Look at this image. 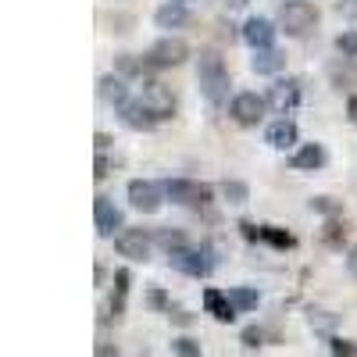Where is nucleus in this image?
I'll return each mask as SVG.
<instances>
[{
  "mask_svg": "<svg viewBox=\"0 0 357 357\" xmlns=\"http://www.w3.org/2000/svg\"><path fill=\"white\" fill-rule=\"evenodd\" d=\"M197 79H200L204 97L211 104H222L229 97V68H225V61L215 50H204L197 57Z\"/></svg>",
  "mask_w": 357,
  "mask_h": 357,
  "instance_id": "1",
  "label": "nucleus"
},
{
  "mask_svg": "<svg viewBox=\"0 0 357 357\" xmlns=\"http://www.w3.org/2000/svg\"><path fill=\"white\" fill-rule=\"evenodd\" d=\"M279 25L286 36H304L318 25V8L307 4V0H286L279 8Z\"/></svg>",
  "mask_w": 357,
  "mask_h": 357,
  "instance_id": "2",
  "label": "nucleus"
},
{
  "mask_svg": "<svg viewBox=\"0 0 357 357\" xmlns=\"http://www.w3.org/2000/svg\"><path fill=\"white\" fill-rule=\"evenodd\" d=\"M168 261H172L175 272H183V275H190V279H207V275L215 272V257H211V250H207V247L175 250V254H168Z\"/></svg>",
  "mask_w": 357,
  "mask_h": 357,
  "instance_id": "3",
  "label": "nucleus"
},
{
  "mask_svg": "<svg viewBox=\"0 0 357 357\" xmlns=\"http://www.w3.org/2000/svg\"><path fill=\"white\" fill-rule=\"evenodd\" d=\"M186 57H190L186 40H178V36H161L151 50L143 54V61H146V68H175V65H183Z\"/></svg>",
  "mask_w": 357,
  "mask_h": 357,
  "instance_id": "4",
  "label": "nucleus"
},
{
  "mask_svg": "<svg viewBox=\"0 0 357 357\" xmlns=\"http://www.w3.org/2000/svg\"><path fill=\"white\" fill-rule=\"evenodd\" d=\"M165 197L172 204H183V207H204V204H211V186L190 183V178H168Z\"/></svg>",
  "mask_w": 357,
  "mask_h": 357,
  "instance_id": "5",
  "label": "nucleus"
},
{
  "mask_svg": "<svg viewBox=\"0 0 357 357\" xmlns=\"http://www.w3.org/2000/svg\"><path fill=\"white\" fill-rule=\"evenodd\" d=\"M151 247H154V236H146L143 229H122L114 236V250L129 261H146L151 257Z\"/></svg>",
  "mask_w": 357,
  "mask_h": 357,
  "instance_id": "6",
  "label": "nucleus"
},
{
  "mask_svg": "<svg viewBox=\"0 0 357 357\" xmlns=\"http://www.w3.org/2000/svg\"><path fill=\"white\" fill-rule=\"evenodd\" d=\"M161 200H165V186L158 183H146V178H132L129 183V204L143 215H154L161 211Z\"/></svg>",
  "mask_w": 357,
  "mask_h": 357,
  "instance_id": "7",
  "label": "nucleus"
},
{
  "mask_svg": "<svg viewBox=\"0 0 357 357\" xmlns=\"http://www.w3.org/2000/svg\"><path fill=\"white\" fill-rule=\"evenodd\" d=\"M264 111H268V97H257V93H236L232 97V107H229V114L240 126H247V129L261 122Z\"/></svg>",
  "mask_w": 357,
  "mask_h": 357,
  "instance_id": "8",
  "label": "nucleus"
},
{
  "mask_svg": "<svg viewBox=\"0 0 357 357\" xmlns=\"http://www.w3.org/2000/svg\"><path fill=\"white\" fill-rule=\"evenodd\" d=\"M139 100L158 114V122H165V118L175 114V97H172V89H168L165 82H154V79L143 82V97H139Z\"/></svg>",
  "mask_w": 357,
  "mask_h": 357,
  "instance_id": "9",
  "label": "nucleus"
},
{
  "mask_svg": "<svg viewBox=\"0 0 357 357\" xmlns=\"http://www.w3.org/2000/svg\"><path fill=\"white\" fill-rule=\"evenodd\" d=\"M118 118H122V126L132 129V132H146V129H154L158 126V114L146 107L143 100H126L122 107H114Z\"/></svg>",
  "mask_w": 357,
  "mask_h": 357,
  "instance_id": "10",
  "label": "nucleus"
},
{
  "mask_svg": "<svg viewBox=\"0 0 357 357\" xmlns=\"http://www.w3.org/2000/svg\"><path fill=\"white\" fill-rule=\"evenodd\" d=\"M301 104V82L296 79H279L275 86H268V107H275L279 114H289Z\"/></svg>",
  "mask_w": 357,
  "mask_h": 357,
  "instance_id": "11",
  "label": "nucleus"
},
{
  "mask_svg": "<svg viewBox=\"0 0 357 357\" xmlns=\"http://www.w3.org/2000/svg\"><path fill=\"white\" fill-rule=\"evenodd\" d=\"M93 215H97V232H100V236H114L118 229H126V218H122V211L111 204V197H97V200H93Z\"/></svg>",
  "mask_w": 357,
  "mask_h": 357,
  "instance_id": "12",
  "label": "nucleus"
},
{
  "mask_svg": "<svg viewBox=\"0 0 357 357\" xmlns=\"http://www.w3.org/2000/svg\"><path fill=\"white\" fill-rule=\"evenodd\" d=\"M204 307H207V314H215V321H222V325H232L236 321V304L229 301V293H222V289H211L207 286L204 289Z\"/></svg>",
  "mask_w": 357,
  "mask_h": 357,
  "instance_id": "13",
  "label": "nucleus"
},
{
  "mask_svg": "<svg viewBox=\"0 0 357 357\" xmlns=\"http://www.w3.org/2000/svg\"><path fill=\"white\" fill-rule=\"evenodd\" d=\"M243 40L254 47V50H268L275 43V25L268 22V18H247L243 25Z\"/></svg>",
  "mask_w": 357,
  "mask_h": 357,
  "instance_id": "14",
  "label": "nucleus"
},
{
  "mask_svg": "<svg viewBox=\"0 0 357 357\" xmlns=\"http://www.w3.org/2000/svg\"><path fill=\"white\" fill-rule=\"evenodd\" d=\"M325 161H329V154H325L321 143H304L301 151L289 158V165L301 168V172H318V168H325Z\"/></svg>",
  "mask_w": 357,
  "mask_h": 357,
  "instance_id": "15",
  "label": "nucleus"
},
{
  "mask_svg": "<svg viewBox=\"0 0 357 357\" xmlns=\"http://www.w3.org/2000/svg\"><path fill=\"white\" fill-rule=\"evenodd\" d=\"M264 139H268V146H275V151H289V146L296 143V122L293 118H279V122L268 126Z\"/></svg>",
  "mask_w": 357,
  "mask_h": 357,
  "instance_id": "16",
  "label": "nucleus"
},
{
  "mask_svg": "<svg viewBox=\"0 0 357 357\" xmlns=\"http://www.w3.org/2000/svg\"><path fill=\"white\" fill-rule=\"evenodd\" d=\"M97 93H100V100H107L111 107H122V104L129 100V86H126L122 75H104V79L97 82Z\"/></svg>",
  "mask_w": 357,
  "mask_h": 357,
  "instance_id": "17",
  "label": "nucleus"
},
{
  "mask_svg": "<svg viewBox=\"0 0 357 357\" xmlns=\"http://www.w3.org/2000/svg\"><path fill=\"white\" fill-rule=\"evenodd\" d=\"M250 68H254L257 75H275V72H282V68H286V54H279L275 47H268V50H254Z\"/></svg>",
  "mask_w": 357,
  "mask_h": 357,
  "instance_id": "18",
  "label": "nucleus"
},
{
  "mask_svg": "<svg viewBox=\"0 0 357 357\" xmlns=\"http://www.w3.org/2000/svg\"><path fill=\"white\" fill-rule=\"evenodd\" d=\"M154 22H158V29H183V25H190V11H186V4L172 0V4L158 8Z\"/></svg>",
  "mask_w": 357,
  "mask_h": 357,
  "instance_id": "19",
  "label": "nucleus"
},
{
  "mask_svg": "<svg viewBox=\"0 0 357 357\" xmlns=\"http://www.w3.org/2000/svg\"><path fill=\"white\" fill-rule=\"evenodd\" d=\"M129 282H132V275L126 272V268H118V272H114V293H111V314H114V321L126 314V296H129Z\"/></svg>",
  "mask_w": 357,
  "mask_h": 357,
  "instance_id": "20",
  "label": "nucleus"
},
{
  "mask_svg": "<svg viewBox=\"0 0 357 357\" xmlns=\"http://www.w3.org/2000/svg\"><path fill=\"white\" fill-rule=\"evenodd\" d=\"M154 243H158L165 254H175V250H186V247H190L186 232H183V229H172V225H165V229L154 232Z\"/></svg>",
  "mask_w": 357,
  "mask_h": 357,
  "instance_id": "21",
  "label": "nucleus"
},
{
  "mask_svg": "<svg viewBox=\"0 0 357 357\" xmlns=\"http://www.w3.org/2000/svg\"><path fill=\"white\" fill-rule=\"evenodd\" d=\"M261 240L272 243L275 250H293L296 247V236L286 232V229H279V225H261Z\"/></svg>",
  "mask_w": 357,
  "mask_h": 357,
  "instance_id": "22",
  "label": "nucleus"
},
{
  "mask_svg": "<svg viewBox=\"0 0 357 357\" xmlns=\"http://www.w3.org/2000/svg\"><path fill=\"white\" fill-rule=\"evenodd\" d=\"M114 68H118V75H122V79H132V75H143L146 72V61H136L132 54H118L114 57Z\"/></svg>",
  "mask_w": 357,
  "mask_h": 357,
  "instance_id": "23",
  "label": "nucleus"
},
{
  "mask_svg": "<svg viewBox=\"0 0 357 357\" xmlns=\"http://www.w3.org/2000/svg\"><path fill=\"white\" fill-rule=\"evenodd\" d=\"M222 197L229 204H247L250 190H247V183H240V178H225V183H222Z\"/></svg>",
  "mask_w": 357,
  "mask_h": 357,
  "instance_id": "24",
  "label": "nucleus"
},
{
  "mask_svg": "<svg viewBox=\"0 0 357 357\" xmlns=\"http://www.w3.org/2000/svg\"><path fill=\"white\" fill-rule=\"evenodd\" d=\"M229 301L236 304V311H254L257 307V293L247 289V286H236V289H229Z\"/></svg>",
  "mask_w": 357,
  "mask_h": 357,
  "instance_id": "25",
  "label": "nucleus"
},
{
  "mask_svg": "<svg viewBox=\"0 0 357 357\" xmlns=\"http://www.w3.org/2000/svg\"><path fill=\"white\" fill-rule=\"evenodd\" d=\"M321 240L329 243V247H343V243H347V229H343V222H336V218L325 222V229H321Z\"/></svg>",
  "mask_w": 357,
  "mask_h": 357,
  "instance_id": "26",
  "label": "nucleus"
},
{
  "mask_svg": "<svg viewBox=\"0 0 357 357\" xmlns=\"http://www.w3.org/2000/svg\"><path fill=\"white\" fill-rule=\"evenodd\" d=\"M311 211H318V215H325V218H336V215L343 211V204L333 200V197H314V200H311Z\"/></svg>",
  "mask_w": 357,
  "mask_h": 357,
  "instance_id": "27",
  "label": "nucleus"
},
{
  "mask_svg": "<svg viewBox=\"0 0 357 357\" xmlns=\"http://www.w3.org/2000/svg\"><path fill=\"white\" fill-rule=\"evenodd\" d=\"M172 350H175L178 357H204L200 343H197V340H190V336H178V340H172Z\"/></svg>",
  "mask_w": 357,
  "mask_h": 357,
  "instance_id": "28",
  "label": "nucleus"
},
{
  "mask_svg": "<svg viewBox=\"0 0 357 357\" xmlns=\"http://www.w3.org/2000/svg\"><path fill=\"white\" fill-rule=\"evenodd\" d=\"M311 329L314 333H333L336 329V314H329V311H311Z\"/></svg>",
  "mask_w": 357,
  "mask_h": 357,
  "instance_id": "29",
  "label": "nucleus"
},
{
  "mask_svg": "<svg viewBox=\"0 0 357 357\" xmlns=\"http://www.w3.org/2000/svg\"><path fill=\"white\" fill-rule=\"evenodd\" d=\"M336 50L343 57H350V61H357V33H340L336 36Z\"/></svg>",
  "mask_w": 357,
  "mask_h": 357,
  "instance_id": "30",
  "label": "nucleus"
},
{
  "mask_svg": "<svg viewBox=\"0 0 357 357\" xmlns=\"http://www.w3.org/2000/svg\"><path fill=\"white\" fill-rule=\"evenodd\" d=\"M329 343H333V357H357V343L340 340V336H333Z\"/></svg>",
  "mask_w": 357,
  "mask_h": 357,
  "instance_id": "31",
  "label": "nucleus"
},
{
  "mask_svg": "<svg viewBox=\"0 0 357 357\" xmlns=\"http://www.w3.org/2000/svg\"><path fill=\"white\" fill-rule=\"evenodd\" d=\"M264 343V329H257V325H250V329H243V347H261Z\"/></svg>",
  "mask_w": 357,
  "mask_h": 357,
  "instance_id": "32",
  "label": "nucleus"
},
{
  "mask_svg": "<svg viewBox=\"0 0 357 357\" xmlns=\"http://www.w3.org/2000/svg\"><path fill=\"white\" fill-rule=\"evenodd\" d=\"M107 175H111V161H107L104 154H97V161H93V178H97V183H104Z\"/></svg>",
  "mask_w": 357,
  "mask_h": 357,
  "instance_id": "33",
  "label": "nucleus"
},
{
  "mask_svg": "<svg viewBox=\"0 0 357 357\" xmlns=\"http://www.w3.org/2000/svg\"><path fill=\"white\" fill-rule=\"evenodd\" d=\"M240 232H243V240H250V243H257V240H261V225H254L250 218H243V222H240Z\"/></svg>",
  "mask_w": 357,
  "mask_h": 357,
  "instance_id": "34",
  "label": "nucleus"
},
{
  "mask_svg": "<svg viewBox=\"0 0 357 357\" xmlns=\"http://www.w3.org/2000/svg\"><path fill=\"white\" fill-rule=\"evenodd\" d=\"M146 304H151L154 311H165V307H168V296H165V289H151V293H146Z\"/></svg>",
  "mask_w": 357,
  "mask_h": 357,
  "instance_id": "35",
  "label": "nucleus"
},
{
  "mask_svg": "<svg viewBox=\"0 0 357 357\" xmlns=\"http://www.w3.org/2000/svg\"><path fill=\"white\" fill-rule=\"evenodd\" d=\"M336 8H340V15H343V18L357 22V0H336Z\"/></svg>",
  "mask_w": 357,
  "mask_h": 357,
  "instance_id": "36",
  "label": "nucleus"
},
{
  "mask_svg": "<svg viewBox=\"0 0 357 357\" xmlns=\"http://www.w3.org/2000/svg\"><path fill=\"white\" fill-rule=\"evenodd\" d=\"M172 321H175V325H193V314H190V311H175Z\"/></svg>",
  "mask_w": 357,
  "mask_h": 357,
  "instance_id": "37",
  "label": "nucleus"
},
{
  "mask_svg": "<svg viewBox=\"0 0 357 357\" xmlns=\"http://www.w3.org/2000/svg\"><path fill=\"white\" fill-rule=\"evenodd\" d=\"M93 143H97V151L104 154L107 146H111V136H107V132H97V136H93Z\"/></svg>",
  "mask_w": 357,
  "mask_h": 357,
  "instance_id": "38",
  "label": "nucleus"
},
{
  "mask_svg": "<svg viewBox=\"0 0 357 357\" xmlns=\"http://www.w3.org/2000/svg\"><path fill=\"white\" fill-rule=\"evenodd\" d=\"M97 357H122V354H118L111 343H100V347H97Z\"/></svg>",
  "mask_w": 357,
  "mask_h": 357,
  "instance_id": "39",
  "label": "nucleus"
},
{
  "mask_svg": "<svg viewBox=\"0 0 357 357\" xmlns=\"http://www.w3.org/2000/svg\"><path fill=\"white\" fill-rule=\"evenodd\" d=\"M347 114H350V122L357 126V97H350V104H347Z\"/></svg>",
  "mask_w": 357,
  "mask_h": 357,
  "instance_id": "40",
  "label": "nucleus"
},
{
  "mask_svg": "<svg viewBox=\"0 0 357 357\" xmlns=\"http://www.w3.org/2000/svg\"><path fill=\"white\" fill-rule=\"evenodd\" d=\"M225 8H247V0H222Z\"/></svg>",
  "mask_w": 357,
  "mask_h": 357,
  "instance_id": "41",
  "label": "nucleus"
},
{
  "mask_svg": "<svg viewBox=\"0 0 357 357\" xmlns=\"http://www.w3.org/2000/svg\"><path fill=\"white\" fill-rule=\"evenodd\" d=\"M350 272H354V275H357V250H354V254H350Z\"/></svg>",
  "mask_w": 357,
  "mask_h": 357,
  "instance_id": "42",
  "label": "nucleus"
},
{
  "mask_svg": "<svg viewBox=\"0 0 357 357\" xmlns=\"http://www.w3.org/2000/svg\"><path fill=\"white\" fill-rule=\"evenodd\" d=\"M178 4H186V0H178Z\"/></svg>",
  "mask_w": 357,
  "mask_h": 357,
  "instance_id": "43",
  "label": "nucleus"
}]
</instances>
